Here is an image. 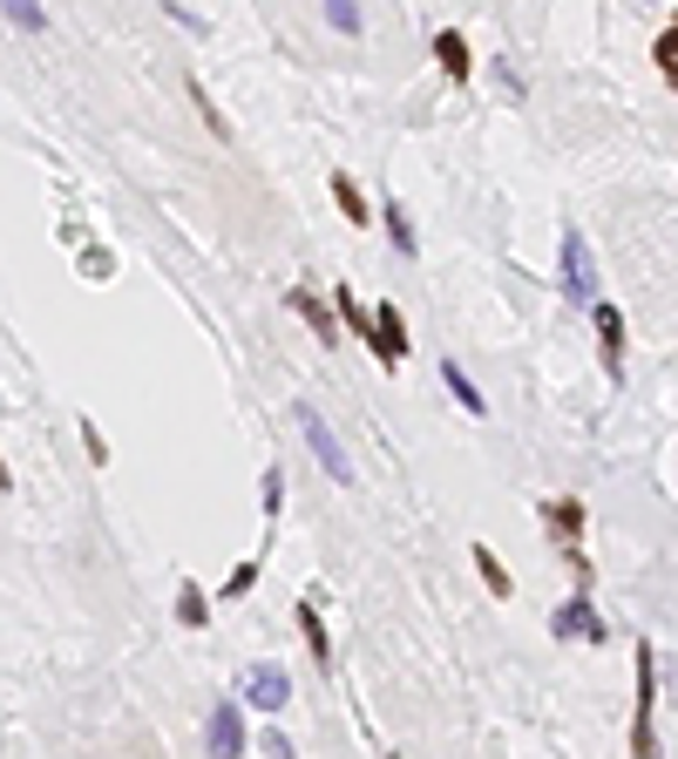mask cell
Here are the masks:
<instances>
[{
    "instance_id": "cell-1",
    "label": "cell",
    "mask_w": 678,
    "mask_h": 759,
    "mask_svg": "<svg viewBox=\"0 0 678 759\" xmlns=\"http://www.w3.org/2000/svg\"><path fill=\"white\" fill-rule=\"evenodd\" d=\"M299 427H305V448H312V461L326 468V482H340V489H353L360 475H353V461H346V448H340V434L326 427V414L319 408H299Z\"/></svg>"
},
{
    "instance_id": "cell-2",
    "label": "cell",
    "mask_w": 678,
    "mask_h": 759,
    "mask_svg": "<svg viewBox=\"0 0 678 759\" xmlns=\"http://www.w3.org/2000/svg\"><path fill=\"white\" fill-rule=\"evenodd\" d=\"M652 699H658V658L652 645H637V712H631V752H658V726H652Z\"/></svg>"
},
{
    "instance_id": "cell-3",
    "label": "cell",
    "mask_w": 678,
    "mask_h": 759,
    "mask_svg": "<svg viewBox=\"0 0 678 759\" xmlns=\"http://www.w3.org/2000/svg\"><path fill=\"white\" fill-rule=\"evenodd\" d=\"M549 637H564V645H604V617H597V604H590V590H577L570 604H556L549 611Z\"/></svg>"
},
{
    "instance_id": "cell-4",
    "label": "cell",
    "mask_w": 678,
    "mask_h": 759,
    "mask_svg": "<svg viewBox=\"0 0 678 759\" xmlns=\"http://www.w3.org/2000/svg\"><path fill=\"white\" fill-rule=\"evenodd\" d=\"M237 692H245V705H258V712H286V705H292V671L258 658V665H245Z\"/></svg>"
},
{
    "instance_id": "cell-5",
    "label": "cell",
    "mask_w": 678,
    "mask_h": 759,
    "mask_svg": "<svg viewBox=\"0 0 678 759\" xmlns=\"http://www.w3.org/2000/svg\"><path fill=\"white\" fill-rule=\"evenodd\" d=\"M564 292L577 305H597V258H590V237L577 224L564 231Z\"/></svg>"
},
{
    "instance_id": "cell-6",
    "label": "cell",
    "mask_w": 678,
    "mask_h": 759,
    "mask_svg": "<svg viewBox=\"0 0 678 759\" xmlns=\"http://www.w3.org/2000/svg\"><path fill=\"white\" fill-rule=\"evenodd\" d=\"M367 346L380 353V367H401V359H408V326H401V312H393V305H380V312H374Z\"/></svg>"
},
{
    "instance_id": "cell-7",
    "label": "cell",
    "mask_w": 678,
    "mask_h": 759,
    "mask_svg": "<svg viewBox=\"0 0 678 759\" xmlns=\"http://www.w3.org/2000/svg\"><path fill=\"white\" fill-rule=\"evenodd\" d=\"M590 319H597V339H604V373L624 380V312H618L611 299H597Z\"/></svg>"
},
{
    "instance_id": "cell-8",
    "label": "cell",
    "mask_w": 678,
    "mask_h": 759,
    "mask_svg": "<svg viewBox=\"0 0 678 759\" xmlns=\"http://www.w3.org/2000/svg\"><path fill=\"white\" fill-rule=\"evenodd\" d=\"M204 739H211V752H245V746H252V739H245V712H237V699H218V705H211Z\"/></svg>"
},
{
    "instance_id": "cell-9",
    "label": "cell",
    "mask_w": 678,
    "mask_h": 759,
    "mask_svg": "<svg viewBox=\"0 0 678 759\" xmlns=\"http://www.w3.org/2000/svg\"><path fill=\"white\" fill-rule=\"evenodd\" d=\"M543 529L564 543V549H577V536H583V502L577 495H556V502H543Z\"/></svg>"
},
{
    "instance_id": "cell-10",
    "label": "cell",
    "mask_w": 678,
    "mask_h": 759,
    "mask_svg": "<svg viewBox=\"0 0 678 759\" xmlns=\"http://www.w3.org/2000/svg\"><path fill=\"white\" fill-rule=\"evenodd\" d=\"M434 62H442V75H448V82H468V75H475V55H468V42H462L455 27H442V34H434Z\"/></svg>"
},
{
    "instance_id": "cell-11",
    "label": "cell",
    "mask_w": 678,
    "mask_h": 759,
    "mask_svg": "<svg viewBox=\"0 0 678 759\" xmlns=\"http://www.w3.org/2000/svg\"><path fill=\"white\" fill-rule=\"evenodd\" d=\"M292 312H299V319H305V326H312V339H326V346L340 339V312H326V299H312L305 286L292 292Z\"/></svg>"
},
{
    "instance_id": "cell-12",
    "label": "cell",
    "mask_w": 678,
    "mask_h": 759,
    "mask_svg": "<svg viewBox=\"0 0 678 759\" xmlns=\"http://www.w3.org/2000/svg\"><path fill=\"white\" fill-rule=\"evenodd\" d=\"M326 183H333V204H340V217H346V224H360V231H367V224H374V211H367V197H360V183H353L346 170H333Z\"/></svg>"
},
{
    "instance_id": "cell-13",
    "label": "cell",
    "mask_w": 678,
    "mask_h": 759,
    "mask_svg": "<svg viewBox=\"0 0 678 759\" xmlns=\"http://www.w3.org/2000/svg\"><path fill=\"white\" fill-rule=\"evenodd\" d=\"M299 637H305L312 665H319V671H333V637H326V624H319V611H312V604H299Z\"/></svg>"
},
{
    "instance_id": "cell-14",
    "label": "cell",
    "mask_w": 678,
    "mask_h": 759,
    "mask_svg": "<svg viewBox=\"0 0 678 759\" xmlns=\"http://www.w3.org/2000/svg\"><path fill=\"white\" fill-rule=\"evenodd\" d=\"M380 224H387V237H393V252H401V258H414V252H421V237H414V224H408V211H401V204H380Z\"/></svg>"
},
{
    "instance_id": "cell-15",
    "label": "cell",
    "mask_w": 678,
    "mask_h": 759,
    "mask_svg": "<svg viewBox=\"0 0 678 759\" xmlns=\"http://www.w3.org/2000/svg\"><path fill=\"white\" fill-rule=\"evenodd\" d=\"M475 570H482L489 596H515V583H509V570H502V556H496L489 543H475Z\"/></svg>"
},
{
    "instance_id": "cell-16",
    "label": "cell",
    "mask_w": 678,
    "mask_h": 759,
    "mask_svg": "<svg viewBox=\"0 0 678 759\" xmlns=\"http://www.w3.org/2000/svg\"><path fill=\"white\" fill-rule=\"evenodd\" d=\"M0 14H8L21 34H48V8H42V0H0Z\"/></svg>"
},
{
    "instance_id": "cell-17",
    "label": "cell",
    "mask_w": 678,
    "mask_h": 759,
    "mask_svg": "<svg viewBox=\"0 0 678 759\" xmlns=\"http://www.w3.org/2000/svg\"><path fill=\"white\" fill-rule=\"evenodd\" d=\"M177 624H184V630H204V624H211V596L197 590V583H184V596H177Z\"/></svg>"
},
{
    "instance_id": "cell-18",
    "label": "cell",
    "mask_w": 678,
    "mask_h": 759,
    "mask_svg": "<svg viewBox=\"0 0 678 759\" xmlns=\"http://www.w3.org/2000/svg\"><path fill=\"white\" fill-rule=\"evenodd\" d=\"M442 380H448V393H455V401L468 408V414H489V401H482V393H475V380L455 367V359H442Z\"/></svg>"
},
{
    "instance_id": "cell-19",
    "label": "cell",
    "mask_w": 678,
    "mask_h": 759,
    "mask_svg": "<svg viewBox=\"0 0 678 759\" xmlns=\"http://www.w3.org/2000/svg\"><path fill=\"white\" fill-rule=\"evenodd\" d=\"M326 21H333V34H346V42H353V34H360V27H367V14H360V0H326Z\"/></svg>"
},
{
    "instance_id": "cell-20",
    "label": "cell",
    "mask_w": 678,
    "mask_h": 759,
    "mask_svg": "<svg viewBox=\"0 0 678 759\" xmlns=\"http://www.w3.org/2000/svg\"><path fill=\"white\" fill-rule=\"evenodd\" d=\"M252 590H258V556H252V563H237V570L224 577V604H245Z\"/></svg>"
},
{
    "instance_id": "cell-21",
    "label": "cell",
    "mask_w": 678,
    "mask_h": 759,
    "mask_svg": "<svg viewBox=\"0 0 678 759\" xmlns=\"http://www.w3.org/2000/svg\"><path fill=\"white\" fill-rule=\"evenodd\" d=\"M652 55H658V68H665V75H678V21L658 34V48H652Z\"/></svg>"
},
{
    "instance_id": "cell-22",
    "label": "cell",
    "mask_w": 678,
    "mask_h": 759,
    "mask_svg": "<svg viewBox=\"0 0 678 759\" xmlns=\"http://www.w3.org/2000/svg\"><path fill=\"white\" fill-rule=\"evenodd\" d=\"M190 96H197V109H204V123H211V130H218V143H224V136H231V123L218 115V102L204 96V82H190Z\"/></svg>"
},
{
    "instance_id": "cell-23",
    "label": "cell",
    "mask_w": 678,
    "mask_h": 759,
    "mask_svg": "<svg viewBox=\"0 0 678 759\" xmlns=\"http://www.w3.org/2000/svg\"><path fill=\"white\" fill-rule=\"evenodd\" d=\"M278 509H286V475H265V515H271V523H278Z\"/></svg>"
},
{
    "instance_id": "cell-24",
    "label": "cell",
    "mask_w": 678,
    "mask_h": 759,
    "mask_svg": "<svg viewBox=\"0 0 678 759\" xmlns=\"http://www.w3.org/2000/svg\"><path fill=\"white\" fill-rule=\"evenodd\" d=\"M0 489H8V461H0Z\"/></svg>"
},
{
    "instance_id": "cell-25",
    "label": "cell",
    "mask_w": 678,
    "mask_h": 759,
    "mask_svg": "<svg viewBox=\"0 0 678 759\" xmlns=\"http://www.w3.org/2000/svg\"><path fill=\"white\" fill-rule=\"evenodd\" d=\"M671 89H678V75H671Z\"/></svg>"
}]
</instances>
